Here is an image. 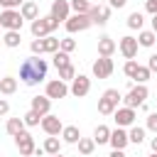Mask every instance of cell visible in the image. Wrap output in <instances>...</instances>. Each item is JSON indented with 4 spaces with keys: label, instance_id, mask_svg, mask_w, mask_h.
I'll use <instances>...</instances> for the list:
<instances>
[{
    "label": "cell",
    "instance_id": "1",
    "mask_svg": "<svg viewBox=\"0 0 157 157\" xmlns=\"http://www.w3.org/2000/svg\"><path fill=\"white\" fill-rule=\"evenodd\" d=\"M44 76H47V61L39 59L37 54L29 56V59H25V61L20 64V78H22L27 86H37Z\"/></svg>",
    "mask_w": 157,
    "mask_h": 157
},
{
    "label": "cell",
    "instance_id": "2",
    "mask_svg": "<svg viewBox=\"0 0 157 157\" xmlns=\"http://www.w3.org/2000/svg\"><path fill=\"white\" fill-rule=\"evenodd\" d=\"M59 27V22L52 17V15H47V17H37V20H32V34L37 37V39H42V37H47V34H52L54 29Z\"/></svg>",
    "mask_w": 157,
    "mask_h": 157
},
{
    "label": "cell",
    "instance_id": "3",
    "mask_svg": "<svg viewBox=\"0 0 157 157\" xmlns=\"http://www.w3.org/2000/svg\"><path fill=\"white\" fill-rule=\"evenodd\" d=\"M118 101H120L118 88H108L103 93V98H98V113L101 115H113V110L118 108Z\"/></svg>",
    "mask_w": 157,
    "mask_h": 157
},
{
    "label": "cell",
    "instance_id": "4",
    "mask_svg": "<svg viewBox=\"0 0 157 157\" xmlns=\"http://www.w3.org/2000/svg\"><path fill=\"white\" fill-rule=\"evenodd\" d=\"M91 25H93V22H91V17H88V15H78V12L69 15V20L64 22V27H66V32H69V34L83 32V29H88Z\"/></svg>",
    "mask_w": 157,
    "mask_h": 157
},
{
    "label": "cell",
    "instance_id": "5",
    "mask_svg": "<svg viewBox=\"0 0 157 157\" xmlns=\"http://www.w3.org/2000/svg\"><path fill=\"white\" fill-rule=\"evenodd\" d=\"M147 96H150L147 86H145V83H137L135 88H130V93H128L123 101H125V105H128V108H140V105L145 103V98H147Z\"/></svg>",
    "mask_w": 157,
    "mask_h": 157
},
{
    "label": "cell",
    "instance_id": "6",
    "mask_svg": "<svg viewBox=\"0 0 157 157\" xmlns=\"http://www.w3.org/2000/svg\"><path fill=\"white\" fill-rule=\"evenodd\" d=\"M15 145H17V150H20V155H22V157H29V155H34V150H37V145H34V137H32L27 130H22L20 135H15Z\"/></svg>",
    "mask_w": 157,
    "mask_h": 157
},
{
    "label": "cell",
    "instance_id": "7",
    "mask_svg": "<svg viewBox=\"0 0 157 157\" xmlns=\"http://www.w3.org/2000/svg\"><path fill=\"white\" fill-rule=\"evenodd\" d=\"M22 15L17 12V10H2L0 12V27H5V29H22Z\"/></svg>",
    "mask_w": 157,
    "mask_h": 157
},
{
    "label": "cell",
    "instance_id": "8",
    "mask_svg": "<svg viewBox=\"0 0 157 157\" xmlns=\"http://www.w3.org/2000/svg\"><path fill=\"white\" fill-rule=\"evenodd\" d=\"M88 91H91V78L83 76V74H76V76L71 78V88H69V93L76 96V98H83Z\"/></svg>",
    "mask_w": 157,
    "mask_h": 157
},
{
    "label": "cell",
    "instance_id": "9",
    "mask_svg": "<svg viewBox=\"0 0 157 157\" xmlns=\"http://www.w3.org/2000/svg\"><path fill=\"white\" fill-rule=\"evenodd\" d=\"M113 74V59L110 56H101L93 61V76L96 78H108Z\"/></svg>",
    "mask_w": 157,
    "mask_h": 157
},
{
    "label": "cell",
    "instance_id": "10",
    "mask_svg": "<svg viewBox=\"0 0 157 157\" xmlns=\"http://www.w3.org/2000/svg\"><path fill=\"white\" fill-rule=\"evenodd\" d=\"M113 115H115V123H118V128H128V125H132L135 123V108H115L113 110Z\"/></svg>",
    "mask_w": 157,
    "mask_h": 157
},
{
    "label": "cell",
    "instance_id": "11",
    "mask_svg": "<svg viewBox=\"0 0 157 157\" xmlns=\"http://www.w3.org/2000/svg\"><path fill=\"white\" fill-rule=\"evenodd\" d=\"M39 125H42V130H44L47 135H61V128H64L61 120H59L56 115H49V113L42 115V123H39Z\"/></svg>",
    "mask_w": 157,
    "mask_h": 157
},
{
    "label": "cell",
    "instance_id": "12",
    "mask_svg": "<svg viewBox=\"0 0 157 157\" xmlns=\"http://www.w3.org/2000/svg\"><path fill=\"white\" fill-rule=\"evenodd\" d=\"M69 10H71V7H69V0H54L49 15H52L56 22H66V20H69Z\"/></svg>",
    "mask_w": 157,
    "mask_h": 157
},
{
    "label": "cell",
    "instance_id": "13",
    "mask_svg": "<svg viewBox=\"0 0 157 157\" xmlns=\"http://www.w3.org/2000/svg\"><path fill=\"white\" fill-rule=\"evenodd\" d=\"M88 17H91V22H93V25H101V27H103V25L108 22V17H110V5H108V7H105V5H103V7H98V5H91V10H88Z\"/></svg>",
    "mask_w": 157,
    "mask_h": 157
},
{
    "label": "cell",
    "instance_id": "14",
    "mask_svg": "<svg viewBox=\"0 0 157 157\" xmlns=\"http://www.w3.org/2000/svg\"><path fill=\"white\" fill-rule=\"evenodd\" d=\"M118 47H120V54H123L125 59H135V56H137V47H140V44H137V39H135V37H130V34H128V37H123V39H120V44H118Z\"/></svg>",
    "mask_w": 157,
    "mask_h": 157
},
{
    "label": "cell",
    "instance_id": "15",
    "mask_svg": "<svg viewBox=\"0 0 157 157\" xmlns=\"http://www.w3.org/2000/svg\"><path fill=\"white\" fill-rule=\"evenodd\" d=\"M69 93V86H66V81H61V78H54V81H49L47 83V98H64Z\"/></svg>",
    "mask_w": 157,
    "mask_h": 157
},
{
    "label": "cell",
    "instance_id": "16",
    "mask_svg": "<svg viewBox=\"0 0 157 157\" xmlns=\"http://www.w3.org/2000/svg\"><path fill=\"white\" fill-rule=\"evenodd\" d=\"M108 142L113 145V150H125V145H128L130 140H128V132H125L123 128H115V130H110Z\"/></svg>",
    "mask_w": 157,
    "mask_h": 157
},
{
    "label": "cell",
    "instance_id": "17",
    "mask_svg": "<svg viewBox=\"0 0 157 157\" xmlns=\"http://www.w3.org/2000/svg\"><path fill=\"white\" fill-rule=\"evenodd\" d=\"M20 15H22V20H37V17H39V7H37V2L25 0V2L20 5Z\"/></svg>",
    "mask_w": 157,
    "mask_h": 157
},
{
    "label": "cell",
    "instance_id": "18",
    "mask_svg": "<svg viewBox=\"0 0 157 157\" xmlns=\"http://www.w3.org/2000/svg\"><path fill=\"white\" fill-rule=\"evenodd\" d=\"M49 108H52V98H47V96H34L32 98V110H37L39 115H47Z\"/></svg>",
    "mask_w": 157,
    "mask_h": 157
},
{
    "label": "cell",
    "instance_id": "19",
    "mask_svg": "<svg viewBox=\"0 0 157 157\" xmlns=\"http://www.w3.org/2000/svg\"><path fill=\"white\" fill-rule=\"evenodd\" d=\"M115 42L110 37H98V56H113Z\"/></svg>",
    "mask_w": 157,
    "mask_h": 157
},
{
    "label": "cell",
    "instance_id": "20",
    "mask_svg": "<svg viewBox=\"0 0 157 157\" xmlns=\"http://www.w3.org/2000/svg\"><path fill=\"white\" fill-rule=\"evenodd\" d=\"M78 137H81V132H78V128H76V125H64V128H61V140H64V142L76 145V142H78Z\"/></svg>",
    "mask_w": 157,
    "mask_h": 157
},
{
    "label": "cell",
    "instance_id": "21",
    "mask_svg": "<svg viewBox=\"0 0 157 157\" xmlns=\"http://www.w3.org/2000/svg\"><path fill=\"white\" fill-rule=\"evenodd\" d=\"M42 150H44L47 155H56V152H61V140H59L56 135H49V137L44 140Z\"/></svg>",
    "mask_w": 157,
    "mask_h": 157
},
{
    "label": "cell",
    "instance_id": "22",
    "mask_svg": "<svg viewBox=\"0 0 157 157\" xmlns=\"http://www.w3.org/2000/svg\"><path fill=\"white\" fill-rule=\"evenodd\" d=\"M20 42H22V37H20V32H17V29H7V32H5V37H2V44H5V47H10V49L20 47Z\"/></svg>",
    "mask_w": 157,
    "mask_h": 157
},
{
    "label": "cell",
    "instance_id": "23",
    "mask_svg": "<svg viewBox=\"0 0 157 157\" xmlns=\"http://www.w3.org/2000/svg\"><path fill=\"white\" fill-rule=\"evenodd\" d=\"M15 91H17V78H12V76H2V78H0V93L10 96V93H15Z\"/></svg>",
    "mask_w": 157,
    "mask_h": 157
},
{
    "label": "cell",
    "instance_id": "24",
    "mask_svg": "<svg viewBox=\"0 0 157 157\" xmlns=\"http://www.w3.org/2000/svg\"><path fill=\"white\" fill-rule=\"evenodd\" d=\"M42 52H47V54L59 52V39H56V37H52V34L42 37Z\"/></svg>",
    "mask_w": 157,
    "mask_h": 157
},
{
    "label": "cell",
    "instance_id": "25",
    "mask_svg": "<svg viewBox=\"0 0 157 157\" xmlns=\"http://www.w3.org/2000/svg\"><path fill=\"white\" fill-rule=\"evenodd\" d=\"M5 130L15 137V135H20V132L25 130V120H22V118H10V120H7V125H5Z\"/></svg>",
    "mask_w": 157,
    "mask_h": 157
},
{
    "label": "cell",
    "instance_id": "26",
    "mask_svg": "<svg viewBox=\"0 0 157 157\" xmlns=\"http://www.w3.org/2000/svg\"><path fill=\"white\" fill-rule=\"evenodd\" d=\"M155 39H157V37H155L152 29H142V32L137 34V44H140V47H152Z\"/></svg>",
    "mask_w": 157,
    "mask_h": 157
},
{
    "label": "cell",
    "instance_id": "27",
    "mask_svg": "<svg viewBox=\"0 0 157 157\" xmlns=\"http://www.w3.org/2000/svg\"><path fill=\"white\" fill-rule=\"evenodd\" d=\"M22 120H25V125H27V128H37V125L42 123V115H39L37 110H32V108H29V110L22 115Z\"/></svg>",
    "mask_w": 157,
    "mask_h": 157
},
{
    "label": "cell",
    "instance_id": "28",
    "mask_svg": "<svg viewBox=\"0 0 157 157\" xmlns=\"http://www.w3.org/2000/svg\"><path fill=\"white\" fill-rule=\"evenodd\" d=\"M108 137H110V128L108 125H98L96 132H93V142L103 145V142H108Z\"/></svg>",
    "mask_w": 157,
    "mask_h": 157
},
{
    "label": "cell",
    "instance_id": "29",
    "mask_svg": "<svg viewBox=\"0 0 157 157\" xmlns=\"http://www.w3.org/2000/svg\"><path fill=\"white\" fill-rule=\"evenodd\" d=\"M76 145H78V152H81V155H86V157L96 150V142H93L91 137H78V142H76Z\"/></svg>",
    "mask_w": 157,
    "mask_h": 157
},
{
    "label": "cell",
    "instance_id": "30",
    "mask_svg": "<svg viewBox=\"0 0 157 157\" xmlns=\"http://www.w3.org/2000/svg\"><path fill=\"white\" fill-rule=\"evenodd\" d=\"M69 7H71L74 12H78V15H88L91 2H88V0H69Z\"/></svg>",
    "mask_w": 157,
    "mask_h": 157
},
{
    "label": "cell",
    "instance_id": "31",
    "mask_svg": "<svg viewBox=\"0 0 157 157\" xmlns=\"http://www.w3.org/2000/svg\"><path fill=\"white\" fill-rule=\"evenodd\" d=\"M142 25H145L142 12H130V15H128V27H130V29H142Z\"/></svg>",
    "mask_w": 157,
    "mask_h": 157
},
{
    "label": "cell",
    "instance_id": "32",
    "mask_svg": "<svg viewBox=\"0 0 157 157\" xmlns=\"http://www.w3.org/2000/svg\"><path fill=\"white\" fill-rule=\"evenodd\" d=\"M150 76H152V71H150L147 66H140V64H137V69H135L132 78H135L137 83H145V81H150Z\"/></svg>",
    "mask_w": 157,
    "mask_h": 157
},
{
    "label": "cell",
    "instance_id": "33",
    "mask_svg": "<svg viewBox=\"0 0 157 157\" xmlns=\"http://www.w3.org/2000/svg\"><path fill=\"white\" fill-rule=\"evenodd\" d=\"M128 140L130 142H135V145H140L142 140H145V128H130V132H128Z\"/></svg>",
    "mask_w": 157,
    "mask_h": 157
},
{
    "label": "cell",
    "instance_id": "34",
    "mask_svg": "<svg viewBox=\"0 0 157 157\" xmlns=\"http://www.w3.org/2000/svg\"><path fill=\"white\" fill-rule=\"evenodd\" d=\"M69 64H71V61H69V54H66V52H61V49H59V52H54V66H56V69L69 66Z\"/></svg>",
    "mask_w": 157,
    "mask_h": 157
},
{
    "label": "cell",
    "instance_id": "35",
    "mask_svg": "<svg viewBox=\"0 0 157 157\" xmlns=\"http://www.w3.org/2000/svg\"><path fill=\"white\" fill-rule=\"evenodd\" d=\"M59 49H61V52H66V54H71V52L76 49V39H71V37L59 39Z\"/></svg>",
    "mask_w": 157,
    "mask_h": 157
},
{
    "label": "cell",
    "instance_id": "36",
    "mask_svg": "<svg viewBox=\"0 0 157 157\" xmlns=\"http://www.w3.org/2000/svg\"><path fill=\"white\" fill-rule=\"evenodd\" d=\"M74 76H76V69H74L71 64H69V66H61V69H59V78H61V81H71Z\"/></svg>",
    "mask_w": 157,
    "mask_h": 157
},
{
    "label": "cell",
    "instance_id": "37",
    "mask_svg": "<svg viewBox=\"0 0 157 157\" xmlns=\"http://www.w3.org/2000/svg\"><path fill=\"white\" fill-rule=\"evenodd\" d=\"M135 69H137V61H135V59H128V61H125V66H123V71H125V76H130V78H132V74H135Z\"/></svg>",
    "mask_w": 157,
    "mask_h": 157
},
{
    "label": "cell",
    "instance_id": "38",
    "mask_svg": "<svg viewBox=\"0 0 157 157\" xmlns=\"http://www.w3.org/2000/svg\"><path fill=\"white\" fill-rule=\"evenodd\" d=\"M147 130H152L157 135V113H150L147 115Z\"/></svg>",
    "mask_w": 157,
    "mask_h": 157
},
{
    "label": "cell",
    "instance_id": "39",
    "mask_svg": "<svg viewBox=\"0 0 157 157\" xmlns=\"http://www.w3.org/2000/svg\"><path fill=\"white\" fill-rule=\"evenodd\" d=\"M25 0H0V5L5 7V10H15V7H20Z\"/></svg>",
    "mask_w": 157,
    "mask_h": 157
},
{
    "label": "cell",
    "instance_id": "40",
    "mask_svg": "<svg viewBox=\"0 0 157 157\" xmlns=\"http://www.w3.org/2000/svg\"><path fill=\"white\" fill-rule=\"evenodd\" d=\"M145 10L150 15H157V0H145Z\"/></svg>",
    "mask_w": 157,
    "mask_h": 157
},
{
    "label": "cell",
    "instance_id": "41",
    "mask_svg": "<svg viewBox=\"0 0 157 157\" xmlns=\"http://www.w3.org/2000/svg\"><path fill=\"white\" fill-rule=\"evenodd\" d=\"M29 49H32V54H44V52H42V39H34V42L29 44Z\"/></svg>",
    "mask_w": 157,
    "mask_h": 157
},
{
    "label": "cell",
    "instance_id": "42",
    "mask_svg": "<svg viewBox=\"0 0 157 157\" xmlns=\"http://www.w3.org/2000/svg\"><path fill=\"white\" fill-rule=\"evenodd\" d=\"M147 69H150L152 74H157V54H152V56L147 59Z\"/></svg>",
    "mask_w": 157,
    "mask_h": 157
},
{
    "label": "cell",
    "instance_id": "43",
    "mask_svg": "<svg viewBox=\"0 0 157 157\" xmlns=\"http://www.w3.org/2000/svg\"><path fill=\"white\" fill-rule=\"evenodd\" d=\"M7 110H10V103L5 98H0V115H7Z\"/></svg>",
    "mask_w": 157,
    "mask_h": 157
},
{
    "label": "cell",
    "instance_id": "44",
    "mask_svg": "<svg viewBox=\"0 0 157 157\" xmlns=\"http://www.w3.org/2000/svg\"><path fill=\"white\" fill-rule=\"evenodd\" d=\"M125 2H128V0H108V5H110V7H123Z\"/></svg>",
    "mask_w": 157,
    "mask_h": 157
},
{
    "label": "cell",
    "instance_id": "45",
    "mask_svg": "<svg viewBox=\"0 0 157 157\" xmlns=\"http://www.w3.org/2000/svg\"><path fill=\"white\" fill-rule=\"evenodd\" d=\"M110 157H125V152H123V150H113V152H110Z\"/></svg>",
    "mask_w": 157,
    "mask_h": 157
},
{
    "label": "cell",
    "instance_id": "46",
    "mask_svg": "<svg viewBox=\"0 0 157 157\" xmlns=\"http://www.w3.org/2000/svg\"><path fill=\"white\" fill-rule=\"evenodd\" d=\"M152 32L157 34V15H152Z\"/></svg>",
    "mask_w": 157,
    "mask_h": 157
},
{
    "label": "cell",
    "instance_id": "47",
    "mask_svg": "<svg viewBox=\"0 0 157 157\" xmlns=\"http://www.w3.org/2000/svg\"><path fill=\"white\" fill-rule=\"evenodd\" d=\"M150 147H152V152H157V137H152V142H150Z\"/></svg>",
    "mask_w": 157,
    "mask_h": 157
},
{
    "label": "cell",
    "instance_id": "48",
    "mask_svg": "<svg viewBox=\"0 0 157 157\" xmlns=\"http://www.w3.org/2000/svg\"><path fill=\"white\" fill-rule=\"evenodd\" d=\"M49 157H64V155H61V152H56V155H49Z\"/></svg>",
    "mask_w": 157,
    "mask_h": 157
},
{
    "label": "cell",
    "instance_id": "49",
    "mask_svg": "<svg viewBox=\"0 0 157 157\" xmlns=\"http://www.w3.org/2000/svg\"><path fill=\"white\" fill-rule=\"evenodd\" d=\"M150 157H157V152H152V155H150Z\"/></svg>",
    "mask_w": 157,
    "mask_h": 157
}]
</instances>
